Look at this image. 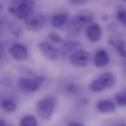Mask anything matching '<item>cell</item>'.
<instances>
[{
    "label": "cell",
    "mask_w": 126,
    "mask_h": 126,
    "mask_svg": "<svg viewBox=\"0 0 126 126\" xmlns=\"http://www.w3.org/2000/svg\"><path fill=\"white\" fill-rule=\"evenodd\" d=\"M93 20L92 15L87 12H82L78 13L73 20V24L77 28L90 23Z\"/></svg>",
    "instance_id": "10"
},
{
    "label": "cell",
    "mask_w": 126,
    "mask_h": 126,
    "mask_svg": "<svg viewBox=\"0 0 126 126\" xmlns=\"http://www.w3.org/2000/svg\"><path fill=\"white\" fill-rule=\"evenodd\" d=\"M1 109L7 112H12L16 109V105L14 101L9 99L2 100L0 104Z\"/></svg>",
    "instance_id": "14"
},
{
    "label": "cell",
    "mask_w": 126,
    "mask_h": 126,
    "mask_svg": "<svg viewBox=\"0 0 126 126\" xmlns=\"http://www.w3.org/2000/svg\"><path fill=\"white\" fill-rule=\"evenodd\" d=\"M47 23L46 17L42 15L30 16L26 19V25L29 30L37 32L43 29Z\"/></svg>",
    "instance_id": "5"
},
{
    "label": "cell",
    "mask_w": 126,
    "mask_h": 126,
    "mask_svg": "<svg viewBox=\"0 0 126 126\" xmlns=\"http://www.w3.org/2000/svg\"><path fill=\"white\" fill-rule=\"evenodd\" d=\"M66 89L68 92L72 94H77L79 90L78 86L75 84H69L67 86Z\"/></svg>",
    "instance_id": "21"
},
{
    "label": "cell",
    "mask_w": 126,
    "mask_h": 126,
    "mask_svg": "<svg viewBox=\"0 0 126 126\" xmlns=\"http://www.w3.org/2000/svg\"><path fill=\"white\" fill-rule=\"evenodd\" d=\"M91 57L89 53L85 50H79L72 53L70 57L72 64L78 67L87 66L90 62Z\"/></svg>",
    "instance_id": "6"
},
{
    "label": "cell",
    "mask_w": 126,
    "mask_h": 126,
    "mask_svg": "<svg viewBox=\"0 0 126 126\" xmlns=\"http://www.w3.org/2000/svg\"><path fill=\"white\" fill-rule=\"evenodd\" d=\"M126 10L125 9L119 10L117 13V19L124 25L126 24Z\"/></svg>",
    "instance_id": "20"
},
{
    "label": "cell",
    "mask_w": 126,
    "mask_h": 126,
    "mask_svg": "<svg viewBox=\"0 0 126 126\" xmlns=\"http://www.w3.org/2000/svg\"><path fill=\"white\" fill-rule=\"evenodd\" d=\"M68 126H83V125L78 122H71L69 123Z\"/></svg>",
    "instance_id": "24"
},
{
    "label": "cell",
    "mask_w": 126,
    "mask_h": 126,
    "mask_svg": "<svg viewBox=\"0 0 126 126\" xmlns=\"http://www.w3.org/2000/svg\"><path fill=\"white\" fill-rule=\"evenodd\" d=\"M36 119L32 115H27L23 118L21 121V126H37Z\"/></svg>",
    "instance_id": "17"
},
{
    "label": "cell",
    "mask_w": 126,
    "mask_h": 126,
    "mask_svg": "<svg viewBox=\"0 0 126 126\" xmlns=\"http://www.w3.org/2000/svg\"><path fill=\"white\" fill-rule=\"evenodd\" d=\"M43 80L42 77H37L34 79L22 78L19 80L18 86L24 92H33L39 88Z\"/></svg>",
    "instance_id": "4"
},
{
    "label": "cell",
    "mask_w": 126,
    "mask_h": 126,
    "mask_svg": "<svg viewBox=\"0 0 126 126\" xmlns=\"http://www.w3.org/2000/svg\"><path fill=\"white\" fill-rule=\"evenodd\" d=\"M114 82L113 74L110 72H106L93 81L90 85V89L93 92H100L110 87Z\"/></svg>",
    "instance_id": "3"
},
{
    "label": "cell",
    "mask_w": 126,
    "mask_h": 126,
    "mask_svg": "<svg viewBox=\"0 0 126 126\" xmlns=\"http://www.w3.org/2000/svg\"><path fill=\"white\" fill-rule=\"evenodd\" d=\"M38 48L42 55L47 59L54 61L59 56L58 50L52 45L46 42H42L39 44Z\"/></svg>",
    "instance_id": "8"
},
{
    "label": "cell",
    "mask_w": 126,
    "mask_h": 126,
    "mask_svg": "<svg viewBox=\"0 0 126 126\" xmlns=\"http://www.w3.org/2000/svg\"><path fill=\"white\" fill-rule=\"evenodd\" d=\"M0 126H13L11 124L8 123L4 119L0 118Z\"/></svg>",
    "instance_id": "23"
},
{
    "label": "cell",
    "mask_w": 126,
    "mask_h": 126,
    "mask_svg": "<svg viewBox=\"0 0 126 126\" xmlns=\"http://www.w3.org/2000/svg\"><path fill=\"white\" fill-rule=\"evenodd\" d=\"M109 43L113 47H114L120 56L125 58L126 57L125 43L123 41H119L118 43H115L112 40L110 39Z\"/></svg>",
    "instance_id": "15"
},
{
    "label": "cell",
    "mask_w": 126,
    "mask_h": 126,
    "mask_svg": "<svg viewBox=\"0 0 126 126\" xmlns=\"http://www.w3.org/2000/svg\"><path fill=\"white\" fill-rule=\"evenodd\" d=\"M79 42L78 41H69L65 43L62 48V53L63 55H66L72 51L74 48L78 46Z\"/></svg>",
    "instance_id": "16"
},
{
    "label": "cell",
    "mask_w": 126,
    "mask_h": 126,
    "mask_svg": "<svg viewBox=\"0 0 126 126\" xmlns=\"http://www.w3.org/2000/svg\"><path fill=\"white\" fill-rule=\"evenodd\" d=\"M85 33L86 37L91 42L99 41L102 35L101 28L97 24L90 25L87 27Z\"/></svg>",
    "instance_id": "9"
},
{
    "label": "cell",
    "mask_w": 126,
    "mask_h": 126,
    "mask_svg": "<svg viewBox=\"0 0 126 126\" xmlns=\"http://www.w3.org/2000/svg\"><path fill=\"white\" fill-rule=\"evenodd\" d=\"M114 126H126V124L125 123H119V124H117Z\"/></svg>",
    "instance_id": "25"
},
{
    "label": "cell",
    "mask_w": 126,
    "mask_h": 126,
    "mask_svg": "<svg viewBox=\"0 0 126 126\" xmlns=\"http://www.w3.org/2000/svg\"><path fill=\"white\" fill-rule=\"evenodd\" d=\"M49 38L54 42L61 44L63 42V37L59 34L55 32H51L48 35Z\"/></svg>",
    "instance_id": "19"
},
{
    "label": "cell",
    "mask_w": 126,
    "mask_h": 126,
    "mask_svg": "<svg viewBox=\"0 0 126 126\" xmlns=\"http://www.w3.org/2000/svg\"><path fill=\"white\" fill-rule=\"evenodd\" d=\"M97 110L103 113H110L115 110V106L113 102L108 100H102L99 102L96 106Z\"/></svg>",
    "instance_id": "12"
},
{
    "label": "cell",
    "mask_w": 126,
    "mask_h": 126,
    "mask_svg": "<svg viewBox=\"0 0 126 126\" xmlns=\"http://www.w3.org/2000/svg\"><path fill=\"white\" fill-rule=\"evenodd\" d=\"M8 52L14 59L19 62L26 60L28 56L27 48L20 43H15L11 45L8 49Z\"/></svg>",
    "instance_id": "7"
},
{
    "label": "cell",
    "mask_w": 126,
    "mask_h": 126,
    "mask_svg": "<svg viewBox=\"0 0 126 126\" xmlns=\"http://www.w3.org/2000/svg\"><path fill=\"white\" fill-rule=\"evenodd\" d=\"M94 61L97 67H104L110 63V58L106 51L100 49L95 53Z\"/></svg>",
    "instance_id": "11"
},
{
    "label": "cell",
    "mask_w": 126,
    "mask_h": 126,
    "mask_svg": "<svg viewBox=\"0 0 126 126\" xmlns=\"http://www.w3.org/2000/svg\"><path fill=\"white\" fill-rule=\"evenodd\" d=\"M70 2L74 5H83L87 2V0H72Z\"/></svg>",
    "instance_id": "22"
},
{
    "label": "cell",
    "mask_w": 126,
    "mask_h": 126,
    "mask_svg": "<svg viewBox=\"0 0 126 126\" xmlns=\"http://www.w3.org/2000/svg\"><path fill=\"white\" fill-rule=\"evenodd\" d=\"M68 16L64 13H60L55 15L51 19L52 25L55 28H60L66 23Z\"/></svg>",
    "instance_id": "13"
},
{
    "label": "cell",
    "mask_w": 126,
    "mask_h": 126,
    "mask_svg": "<svg viewBox=\"0 0 126 126\" xmlns=\"http://www.w3.org/2000/svg\"><path fill=\"white\" fill-rule=\"evenodd\" d=\"M55 107V101L52 97H48L40 100L36 108L38 116L42 119H49L53 113Z\"/></svg>",
    "instance_id": "2"
},
{
    "label": "cell",
    "mask_w": 126,
    "mask_h": 126,
    "mask_svg": "<svg viewBox=\"0 0 126 126\" xmlns=\"http://www.w3.org/2000/svg\"><path fill=\"white\" fill-rule=\"evenodd\" d=\"M15 4L8 8L9 12L14 14L20 20H26L32 14L34 1L33 0H16L13 1Z\"/></svg>",
    "instance_id": "1"
},
{
    "label": "cell",
    "mask_w": 126,
    "mask_h": 126,
    "mask_svg": "<svg viewBox=\"0 0 126 126\" xmlns=\"http://www.w3.org/2000/svg\"><path fill=\"white\" fill-rule=\"evenodd\" d=\"M1 7H2V6H1V5H0V9H1Z\"/></svg>",
    "instance_id": "26"
},
{
    "label": "cell",
    "mask_w": 126,
    "mask_h": 126,
    "mask_svg": "<svg viewBox=\"0 0 126 126\" xmlns=\"http://www.w3.org/2000/svg\"><path fill=\"white\" fill-rule=\"evenodd\" d=\"M115 99L118 105L121 106H125L126 104V94L119 92L115 95Z\"/></svg>",
    "instance_id": "18"
}]
</instances>
